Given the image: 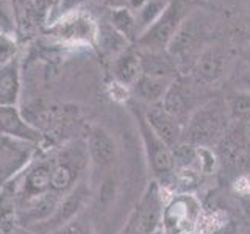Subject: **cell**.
I'll return each mask as SVG.
<instances>
[{"label":"cell","instance_id":"34","mask_svg":"<svg viewBox=\"0 0 250 234\" xmlns=\"http://www.w3.org/2000/svg\"><path fill=\"white\" fill-rule=\"evenodd\" d=\"M18 2H21V3H25V2H27V0H18Z\"/></svg>","mask_w":250,"mask_h":234},{"label":"cell","instance_id":"22","mask_svg":"<svg viewBox=\"0 0 250 234\" xmlns=\"http://www.w3.org/2000/svg\"><path fill=\"white\" fill-rule=\"evenodd\" d=\"M19 226L18 201L10 184L0 186V231L2 234H11Z\"/></svg>","mask_w":250,"mask_h":234},{"label":"cell","instance_id":"5","mask_svg":"<svg viewBox=\"0 0 250 234\" xmlns=\"http://www.w3.org/2000/svg\"><path fill=\"white\" fill-rule=\"evenodd\" d=\"M50 176H52V155L42 156L39 155L28 164V167L11 179L10 184L14 191L18 206L28 200H33L52 192L50 189Z\"/></svg>","mask_w":250,"mask_h":234},{"label":"cell","instance_id":"8","mask_svg":"<svg viewBox=\"0 0 250 234\" xmlns=\"http://www.w3.org/2000/svg\"><path fill=\"white\" fill-rule=\"evenodd\" d=\"M99 23L91 14L74 10L62 14V18L49 28V33L62 44L88 45L97 42Z\"/></svg>","mask_w":250,"mask_h":234},{"label":"cell","instance_id":"18","mask_svg":"<svg viewBox=\"0 0 250 234\" xmlns=\"http://www.w3.org/2000/svg\"><path fill=\"white\" fill-rule=\"evenodd\" d=\"M21 97L19 58L0 67V106H18Z\"/></svg>","mask_w":250,"mask_h":234},{"label":"cell","instance_id":"7","mask_svg":"<svg viewBox=\"0 0 250 234\" xmlns=\"http://www.w3.org/2000/svg\"><path fill=\"white\" fill-rule=\"evenodd\" d=\"M203 36H205L203 35V27L199 19H195L194 16H189V18L186 16L166 49L178 69H192L195 59L205 47Z\"/></svg>","mask_w":250,"mask_h":234},{"label":"cell","instance_id":"6","mask_svg":"<svg viewBox=\"0 0 250 234\" xmlns=\"http://www.w3.org/2000/svg\"><path fill=\"white\" fill-rule=\"evenodd\" d=\"M163 197L158 183H150L119 234H153L161 226Z\"/></svg>","mask_w":250,"mask_h":234},{"label":"cell","instance_id":"35","mask_svg":"<svg viewBox=\"0 0 250 234\" xmlns=\"http://www.w3.org/2000/svg\"><path fill=\"white\" fill-rule=\"evenodd\" d=\"M249 23H250V8H249Z\"/></svg>","mask_w":250,"mask_h":234},{"label":"cell","instance_id":"3","mask_svg":"<svg viewBox=\"0 0 250 234\" xmlns=\"http://www.w3.org/2000/svg\"><path fill=\"white\" fill-rule=\"evenodd\" d=\"M202 225V205L192 194H178L163 206V234H195Z\"/></svg>","mask_w":250,"mask_h":234},{"label":"cell","instance_id":"32","mask_svg":"<svg viewBox=\"0 0 250 234\" xmlns=\"http://www.w3.org/2000/svg\"><path fill=\"white\" fill-rule=\"evenodd\" d=\"M242 57H244V59H246L247 64H250V41L246 44V47H244V52H242Z\"/></svg>","mask_w":250,"mask_h":234},{"label":"cell","instance_id":"14","mask_svg":"<svg viewBox=\"0 0 250 234\" xmlns=\"http://www.w3.org/2000/svg\"><path fill=\"white\" fill-rule=\"evenodd\" d=\"M144 117L155 135L170 150H174L177 145L183 142V125L164 111L160 103L147 106V111H144Z\"/></svg>","mask_w":250,"mask_h":234},{"label":"cell","instance_id":"25","mask_svg":"<svg viewBox=\"0 0 250 234\" xmlns=\"http://www.w3.org/2000/svg\"><path fill=\"white\" fill-rule=\"evenodd\" d=\"M227 108H229L230 117H238V119H247L250 117V92L238 91V94L227 101Z\"/></svg>","mask_w":250,"mask_h":234},{"label":"cell","instance_id":"17","mask_svg":"<svg viewBox=\"0 0 250 234\" xmlns=\"http://www.w3.org/2000/svg\"><path fill=\"white\" fill-rule=\"evenodd\" d=\"M0 135L41 144L42 135L38 127L30 123L18 106H0Z\"/></svg>","mask_w":250,"mask_h":234},{"label":"cell","instance_id":"2","mask_svg":"<svg viewBox=\"0 0 250 234\" xmlns=\"http://www.w3.org/2000/svg\"><path fill=\"white\" fill-rule=\"evenodd\" d=\"M91 166L88 147L84 139L69 140L52 155L50 189L58 195H64L83 181Z\"/></svg>","mask_w":250,"mask_h":234},{"label":"cell","instance_id":"15","mask_svg":"<svg viewBox=\"0 0 250 234\" xmlns=\"http://www.w3.org/2000/svg\"><path fill=\"white\" fill-rule=\"evenodd\" d=\"M61 195L49 192L41 197L28 200L18 206L19 226H25L28 230H35L36 226L45 223L53 215L58 206Z\"/></svg>","mask_w":250,"mask_h":234},{"label":"cell","instance_id":"16","mask_svg":"<svg viewBox=\"0 0 250 234\" xmlns=\"http://www.w3.org/2000/svg\"><path fill=\"white\" fill-rule=\"evenodd\" d=\"M88 147L91 164L97 167H108L117 158V144L113 135L100 125L89 128L88 136L84 139Z\"/></svg>","mask_w":250,"mask_h":234},{"label":"cell","instance_id":"1","mask_svg":"<svg viewBox=\"0 0 250 234\" xmlns=\"http://www.w3.org/2000/svg\"><path fill=\"white\" fill-rule=\"evenodd\" d=\"M230 119L225 100L209 98L203 101L183 125V142L197 147L214 145L224 139Z\"/></svg>","mask_w":250,"mask_h":234},{"label":"cell","instance_id":"13","mask_svg":"<svg viewBox=\"0 0 250 234\" xmlns=\"http://www.w3.org/2000/svg\"><path fill=\"white\" fill-rule=\"evenodd\" d=\"M195 101V91L192 88V84H185L182 80L175 78L170 83L169 89L164 94V97L161 100V106L167 114H170L175 120H178L182 125L186 123L188 117L191 116L199 105L194 103Z\"/></svg>","mask_w":250,"mask_h":234},{"label":"cell","instance_id":"12","mask_svg":"<svg viewBox=\"0 0 250 234\" xmlns=\"http://www.w3.org/2000/svg\"><path fill=\"white\" fill-rule=\"evenodd\" d=\"M89 197H91V189L88 186V181H86V178H84L83 181L78 183L72 191L61 195L53 215L45 223L36 226L35 231L39 234H47V233L60 228V226H62L64 223L74 220V218H77L78 215H82L84 206L88 205Z\"/></svg>","mask_w":250,"mask_h":234},{"label":"cell","instance_id":"19","mask_svg":"<svg viewBox=\"0 0 250 234\" xmlns=\"http://www.w3.org/2000/svg\"><path fill=\"white\" fill-rule=\"evenodd\" d=\"M139 58L141 66H143V74L146 75L169 78V80H175L178 75V67L175 61L170 58V55L166 50H141Z\"/></svg>","mask_w":250,"mask_h":234},{"label":"cell","instance_id":"21","mask_svg":"<svg viewBox=\"0 0 250 234\" xmlns=\"http://www.w3.org/2000/svg\"><path fill=\"white\" fill-rule=\"evenodd\" d=\"M174 80L169 78H161V77H152L143 74L139 77V80L133 84V92L139 101H143L147 106L161 103L164 94L169 89L170 83Z\"/></svg>","mask_w":250,"mask_h":234},{"label":"cell","instance_id":"27","mask_svg":"<svg viewBox=\"0 0 250 234\" xmlns=\"http://www.w3.org/2000/svg\"><path fill=\"white\" fill-rule=\"evenodd\" d=\"M47 234H96V233H94L92 225L88 220H84V218H82V215H78L74 220L64 223L60 228Z\"/></svg>","mask_w":250,"mask_h":234},{"label":"cell","instance_id":"9","mask_svg":"<svg viewBox=\"0 0 250 234\" xmlns=\"http://www.w3.org/2000/svg\"><path fill=\"white\" fill-rule=\"evenodd\" d=\"M233 57L222 45H205L191 69L194 81L199 86H217L230 75Z\"/></svg>","mask_w":250,"mask_h":234},{"label":"cell","instance_id":"4","mask_svg":"<svg viewBox=\"0 0 250 234\" xmlns=\"http://www.w3.org/2000/svg\"><path fill=\"white\" fill-rule=\"evenodd\" d=\"M186 18L185 6L180 0H169L166 10L150 27H147L139 35L136 42L141 50H156L163 52L167 49L172 38Z\"/></svg>","mask_w":250,"mask_h":234},{"label":"cell","instance_id":"10","mask_svg":"<svg viewBox=\"0 0 250 234\" xmlns=\"http://www.w3.org/2000/svg\"><path fill=\"white\" fill-rule=\"evenodd\" d=\"M39 145L0 135V186L10 183L28 167L39 153Z\"/></svg>","mask_w":250,"mask_h":234},{"label":"cell","instance_id":"30","mask_svg":"<svg viewBox=\"0 0 250 234\" xmlns=\"http://www.w3.org/2000/svg\"><path fill=\"white\" fill-rule=\"evenodd\" d=\"M213 234H239V233L236 230V226L229 222V223H224L222 226H219Z\"/></svg>","mask_w":250,"mask_h":234},{"label":"cell","instance_id":"26","mask_svg":"<svg viewBox=\"0 0 250 234\" xmlns=\"http://www.w3.org/2000/svg\"><path fill=\"white\" fill-rule=\"evenodd\" d=\"M18 52L19 47L16 38L10 33L0 31V67L18 58Z\"/></svg>","mask_w":250,"mask_h":234},{"label":"cell","instance_id":"20","mask_svg":"<svg viewBox=\"0 0 250 234\" xmlns=\"http://www.w3.org/2000/svg\"><path fill=\"white\" fill-rule=\"evenodd\" d=\"M111 74L116 83L122 84L124 88H133L139 77L143 75L139 53L135 52H122L113 59Z\"/></svg>","mask_w":250,"mask_h":234},{"label":"cell","instance_id":"31","mask_svg":"<svg viewBox=\"0 0 250 234\" xmlns=\"http://www.w3.org/2000/svg\"><path fill=\"white\" fill-rule=\"evenodd\" d=\"M242 209H244L247 218L250 220V195H247V197L244 198V201H242Z\"/></svg>","mask_w":250,"mask_h":234},{"label":"cell","instance_id":"24","mask_svg":"<svg viewBox=\"0 0 250 234\" xmlns=\"http://www.w3.org/2000/svg\"><path fill=\"white\" fill-rule=\"evenodd\" d=\"M167 3H169V0H147L143 6L138 8V13L135 14V18L138 22L139 35L160 18L161 13L166 10Z\"/></svg>","mask_w":250,"mask_h":234},{"label":"cell","instance_id":"28","mask_svg":"<svg viewBox=\"0 0 250 234\" xmlns=\"http://www.w3.org/2000/svg\"><path fill=\"white\" fill-rule=\"evenodd\" d=\"M238 135H239L238 142L250 147V117H247V119L242 120V123L239 125V128H238Z\"/></svg>","mask_w":250,"mask_h":234},{"label":"cell","instance_id":"29","mask_svg":"<svg viewBox=\"0 0 250 234\" xmlns=\"http://www.w3.org/2000/svg\"><path fill=\"white\" fill-rule=\"evenodd\" d=\"M238 89L244 92H250V64L246 70H242L238 78Z\"/></svg>","mask_w":250,"mask_h":234},{"label":"cell","instance_id":"11","mask_svg":"<svg viewBox=\"0 0 250 234\" xmlns=\"http://www.w3.org/2000/svg\"><path fill=\"white\" fill-rule=\"evenodd\" d=\"M135 116H136L138 127H139L141 139H143V144H144L148 167H150L152 174L156 179L166 181L167 178L172 176V172L175 169L172 150L155 135L153 130L150 128V125L147 123L143 111L135 113Z\"/></svg>","mask_w":250,"mask_h":234},{"label":"cell","instance_id":"23","mask_svg":"<svg viewBox=\"0 0 250 234\" xmlns=\"http://www.w3.org/2000/svg\"><path fill=\"white\" fill-rule=\"evenodd\" d=\"M111 23L113 28L127 39V41H136L139 36L138 22L135 14H133L128 8H117L111 13Z\"/></svg>","mask_w":250,"mask_h":234},{"label":"cell","instance_id":"33","mask_svg":"<svg viewBox=\"0 0 250 234\" xmlns=\"http://www.w3.org/2000/svg\"><path fill=\"white\" fill-rule=\"evenodd\" d=\"M153 234H163V231H161V230H158V231H155Z\"/></svg>","mask_w":250,"mask_h":234}]
</instances>
